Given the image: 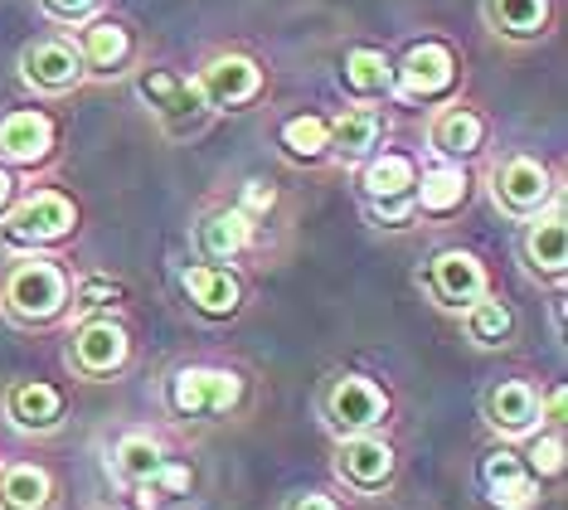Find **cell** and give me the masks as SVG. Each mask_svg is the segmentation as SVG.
I'll return each instance as SVG.
<instances>
[{
    "mask_svg": "<svg viewBox=\"0 0 568 510\" xmlns=\"http://www.w3.org/2000/svg\"><path fill=\"white\" fill-rule=\"evenodd\" d=\"M257 83H263V73H257L253 59L224 54V59H214L210 69L200 73L195 88H200L204 102H214V108H239V102H248L257 93Z\"/></svg>",
    "mask_w": 568,
    "mask_h": 510,
    "instance_id": "obj_4",
    "label": "cell"
},
{
    "mask_svg": "<svg viewBox=\"0 0 568 510\" xmlns=\"http://www.w3.org/2000/svg\"><path fill=\"white\" fill-rule=\"evenodd\" d=\"M490 16H496V24L510 34H535L539 24H545L549 6L545 0H490Z\"/></svg>",
    "mask_w": 568,
    "mask_h": 510,
    "instance_id": "obj_27",
    "label": "cell"
},
{
    "mask_svg": "<svg viewBox=\"0 0 568 510\" xmlns=\"http://www.w3.org/2000/svg\"><path fill=\"white\" fill-rule=\"evenodd\" d=\"M49 147H54V127L44 112H10L0 122V151L10 161H40Z\"/></svg>",
    "mask_w": 568,
    "mask_h": 510,
    "instance_id": "obj_13",
    "label": "cell"
},
{
    "mask_svg": "<svg viewBox=\"0 0 568 510\" xmlns=\"http://www.w3.org/2000/svg\"><path fill=\"white\" fill-rule=\"evenodd\" d=\"M496 200L510 209V214H529L549 200V170L529 156H515L496 170Z\"/></svg>",
    "mask_w": 568,
    "mask_h": 510,
    "instance_id": "obj_8",
    "label": "cell"
},
{
    "mask_svg": "<svg viewBox=\"0 0 568 510\" xmlns=\"http://www.w3.org/2000/svg\"><path fill=\"white\" fill-rule=\"evenodd\" d=\"M69 297V282L54 263H20L6 282V302L24 321H49Z\"/></svg>",
    "mask_w": 568,
    "mask_h": 510,
    "instance_id": "obj_1",
    "label": "cell"
},
{
    "mask_svg": "<svg viewBox=\"0 0 568 510\" xmlns=\"http://www.w3.org/2000/svg\"><path fill=\"white\" fill-rule=\"evenodd\" d=\"M6 204H10V176L0 170V209H6Z\"/></svg>",
    "mask_w": 568,
    "mask_h": 510,
    "instance_id": "obj_38",
    "label": "cell"
},
{
    "mask_svg": "<svg viewBox=\"0 0 568 510\" xmlns=\"http://www.w3.org/2000/svg\"><path fill=\"white\" fill-rule=\"evenodd\" d=\"M529 258H535V268H545V272H564V263H568V233H564V214H559V209L529 224Z\"/></svg>",
    "mask_w": 568,
    "mask_h": 510,
    "instance_id": "obj_20",
    "label": "cell"
},
{
    "mask_svg": "<svg viewBox=\"0 0 568 510\" xmlns=\"http://www.w3.org/2000/svg\"><path fill=\"white\" fill-rule=\"evenodd\" d=\"M564 467V442L559 438H545V442H535V448H529V477H554Z\"/></svg>",
    "mask_w": 568,
    "mask_h": 510,
    "instance_id": "obj_31",
    "label": "cell"
},
{
    "mask_svg": "<svg viewBox=\"0 0 568 510\" xmlns=\"http://www.w3.org/2000/svg\"><path fill=\"white\" fill-rule=\"evenodd\" d=\"M282 141H287L292 156H321L326 151V122L321 117H292L282 127Z\"/></svg>",
    "mask_w": 568,
    "mask_h": 510,
    "instance_id": "obj_30",
    "label": "cell"
},
{
    "mask_svg": "<svg viewBox=\"0 0 568 510\" xmlns=\"http://www.w3.org/2000/svg\"><path fill=\"white\" fill-rule=\"evenodd\" d=\"M564 409H568V394L564 389H554L549 394V423H564Z\"/></svg>",
    "mask_w": 568,
    "mask_h": 510,
    "instance_id": "obj_36",
    "label": "cell"
},
{
    "mask_svg": "<svg viewBox=\"0 0 568 510\" xmlns=\"http://www.w3.org/2000/svg\"><path fill=\"white\" fill-rule=\"evenodd\" d=\"M165 467V457H161V442L156 438H146V433H132V438H122V448H118V472L122 477H132L146 487L151 477H156Z\"/></svg>",
    "mask_w": 568,
    "mask_h": 510,
    "instance_id": "obj_24",
    "label": "cell"
},
{
    "mask_svg": "<svg viewBox=\"0 0 568 510\" xmlns=\"http://www.w3.org/2000/svg\"><path fill=\"white\" fill-rule=\"evenodd\" d=\"M433 292L443 297L447 307H471L486 297V272L471 253L462 248H447V253L433 258Z\"/></svg>",
    "mask_w": 568,
    "mask_h": 510,
    "instance_id": "obj_6",
    "label": "cell"
},
{
    "mask_svg": "<svg viewBox=\"0 0 568 510\" xmlns=\"http://www.w3.org/2000/svg\"><path fill=\"white\" fill-rule=\"evenodd\" d=\"M292 510H335V506L326 501V496H302V501H296Z\"/></svg>",
    "mask_w": 568,
    "mask_h": 510,
    "instance_id": "obj_37",
    "label": "cell"
},
{
    "mask_svg": "<svg viewBox=\"0 0 568 510\" xmlns=\"http://www.w3.org/2000/svg\"><path fill=\"white\" fill-rule=\"evenodd\" d=\"M467 331H471V340H481V346H500L510 331V311L481 297V302H471V311H467Z\"/></svg>",
    "mask_w": 568,
    "mask_h": 510,
    "instance_id": "obj_29",
    "label": "cell"
},
{
    "mask_svg": "<svg viewBox=\"0 0 568 510\" xmlns=\"http://www.w3.org/2000/svg\"><path fill=\"white\" fill-rule=\"evenodd\" d=\"M326 137L335 141L341 156H365L374 147V137H379V117L369 108H355V112H345L341 122H335V132H326Z\"/></svg>",
    "mask_w": 568,
    "mask_h": 510,
    "instance_id": "obj_26",
    "label": "cell"
},
{
    "mask_svg": "<svg viewBox=\"0 0 568 510\" xmlns=\"http://www.w3.org/2000/svg\"><path fill=\"white\" fill-rule=\"evenodd\" d=\"M20 69H24V78H30V83H40V88H73L79 83V49H69V44H54V39H49V44H30L20 54Z\"/></svg>",
    "mask_w": 568,
    "mask_h": 510,
    "instance_id": "obj_11",
    "label": "cell"
},
{
    "mask_svg": "<svg viewBox=\"0 0 568 510\" xmlns=\"http://www.w3.org/2000/svg\"><path fill=\"white\" fill-rule=\"evenodd\" d=\"M243 384L229 370H180L175 374V409L180 413H229Z\"/></svg>",
    "mask_w": 568,
    "mask_h": 510,
    "instance_id": "obj_3",
    "label": "cell"
},
{
    "mask_svg": "<svg viewBox=\"0 0 568 510\" xmlns=\"http://www.w3.org/2000/svg\"><path fill=\"white\" fill-rule=\"evenodd\" d=\"M73 360L88 374H112L126 360V331L118 321H88L73 336Z\"/></svg>",
    "mask_w": 568,
    "mask_h": 510,
    "instance_id": "obj_9",
    "label": "cell"
},
{
    "mask_svg": "<svg viewBox=\"0 0 568 510\" xmlns=\"http://www.w3.org/2000/svg\"><path fill=\"white\" fill-rule=\"evenodd\" d=\"M535 418H539V399L520 379H510V384H500L496 394H490V423H496L500 433H529Z\"/></svg>",
    "mask_w": 568,
    "mask_h": 510,
    "instance_id": "obj_15",
    "label": "cell"
},
{
    "mask_svg": "<svg viewBox=\"0 0 568 510\" xmlns=\"http://www.w3.org/2000/svg\"><path fill=\"white\" fill-rule=\"evenodd\" d=\"M59 409H63L59 389L40 384V379H34V384H20L16 394H10V413H16V423H24V428H54Z\"/></svg>",
    "mask_w": 568,
    "mask_h": 510,
    "instance_id": "obj_19",
    "label": "cell"
},
{
    "mask_svg": "<svg viewBox=\"0 0 568 510\" xmlns=\"http://www.w3.org/2000/svg\"><path fill=\"white\" fill-rule=\"evenodd\" d=\"M126 49H132V39H126V30L118 20H98L83 30V54L98 63V69H112V63L126 59Z\"/></svg>",
    "mask_w": 568,
    "mask_h": 510,
    "instance_id": "obj_25",
    "label": "cell"
},
{
    "mask_svg": "<svg viewBox=\"0 0 568 510\" xmlns=\"http://www.w3.org/2000/svg\"><path fill=\"white\" fill-rule=\"evenodd\" d=\"M462 200H467V176L457 166H433L423 170V186H418V204L428 214H452Z\"/></svg>",
    "mask_w": 568,
    "mask_h": 510,
    "instance_id": "obj_17",
    "label": "cell"
},
{
    "mask_svg": "<svg viewBox=\"0 0 568 510\" xmlns=\"http://www.w3.org/2000/svg\"><path fill=\"white\" fill-rule=\"evenodd\" d=\"M394 472V452H389V442H379V438H365V433H355L351 442L341 448V477L345 481H355V487H384Z\"/></svg>",
    "mask_w": 568,
    "mask_h": 510,
    "instance_id": "obj_12",
    "label": "cell"
},
{
    "mask_svg": "<svg viewBox=\"0 0 568 510\" xmlns=\"http://www.w3.org/2000/svg\"><path fill=\"white\" fill-rule=\"evenodd\" d=\"M69 229H73V204L63 200V194H49V190L16 204V214H10V224H6V233L16 243H54Z\"/></svg>",
    "mask_w": 568,
    "mask_h": 510,
    "instance_id": "obj_2",
    "label": "cell"
},
{
    "mask_svg": "<svg viewBox=\"0 0 568 510\" xmlns=\"http://www.w3.org/2000/svg\"><path fill=\"white\" fill-rule=\"evenodd\" d=\"M253 239V219L243 214V209H229V214H214L210 224L200 229V248L210 258H229V253H239L243 243Z\"/></svg>",
    "mask_w": 568,
    "mask_h": 510,
    "instance_id": "obj_21",
    "label": "cell"
},
{
    "mask_svg": "<svg viewBox=\"0 0 568 510\" xmlns=\"http://www.w3.org/2000/svg\"><path fill=\"white\" fill-rule=\"evenodd\" d=\"M433 147L437 151H447V156H467L481 147V117L476 112H443L437 117V127H433Z\"/></svg>",
    "mask_w": 568,
    "mask_h": 510,
    "instance_id": "obj_23",
    "label": "cell"
},
{
    "mask_svg": "<svg viewBox=\"0 0 568 510\" xmlns=\"http://www.w3.org/2000/svg\"><path fill=\"white\" fill-rule=\"evenodd\" d=\"M413 186H418V176H413L408 156H379V161H369V170H365L369 200H398V194H408Z\"/></svg>",
    "mask_w": 568,
    "mask_h": 510,
    "instance_id": "obj_22",
    "label": "cell"
},
{
    "mask_svg": "<svg viewBox=\"0 0 568 510\" xmlns=\"http://www.w3.org/2000/svg\"><path fill=\"white\" fill-rule=\"evenodd\" d=\"M457 78V59L443 44H418L408 49L404 69H398V93L404 98H437Z\"/></svg>",
    "mask_w": 568,
    "mask_h": 510,
    "instance_id": "obj_7",
    "label": "cell"
},
{
    "mask_svg": "<svg viewBox=\"0 0 568 510\" xmlns=\"http://www.w3.org/2000/svg\"><path fill=\"white\" fill-rule=\"evenodd\" d=\"M141 98H146L156 112H165V117H185V112H195L200 102H204V98H200V88L190 83V78L165 73V69H156V73L141 78Z\"/></svg>",
    "mask_w": 568,
    "mask_h": 510,
    "instance_id": "obj_16",
    "label": "cell"
},
{
    "mask_svg": "<svg viewBox=\"0 0 568 510\" xmlns=\"http://www.w3.org/2000/svg\"><path fill=\"white\" fill-rule=\"evenodd\" d=\"M185 487H190V472H185V467H161V472L146 481V491H171V496H180Z\"/></svg>",
    "mask_w": 568,
    "mask_h": 510,
    "instance_id": "obj_32",
    "label": "cell"
},
{
    "mask_svg": "<svg viewBox=\"0 0 568 510\" xmlns=\"http://www.w3.org/2000/svg\"><path fill=\"white\" fill-rule=\"evenodd\" d=\"M345 83H351L355 93H379V88L389 83V63H384L379 49H355V54L345 59Z\"/></svg>",
    "mask_w": 568,
    "mask_h": 510,
    "instance_id": "obj_28",
    "label": "cell"
},
{
    "mask_svg": "<svg viewBox=\"0 0 568 510\" xmlns=\"http://www.w3.org/2000/svg\"><path fill=\"white\" fill-rule=\"evenodd\" d=\"M0 506L6 510H44L49 506V477L40 467H6V477H0Z\"/></svg>",
    "mask_w": 568,
    "mask_h": 510,
    "instance_id": "obj_18",
    "label": "cell"
},
{
    "mask_svg": "<svg viewBox=\"0 0 568 510\" xmlns=\"http://www.w3.org/2000/svg\"><path fill=\"white\" fill-rule=\"evenodd\" d=\"M486 487H490V501L500 510H529L539 501V481L520 467L515 452H496L486 462Z\"/></svg>",
    "mask_w": 568,
    "mask_h": 510,
    "instance_id": "obj_10",
    "label": "cell"
},
{
    "mask_svg": "<svg viewBox=\"0 0 568 510\" xmlns=\"http://www.w3.org/2000/svg\"><path fill=\"white\" fill-rule=\"evenodd\" d=\"M273 200H277V194H273V186H263V180H253V186H248V194H243V214H263V209H273Z\"/></svg>",
    "mask_w": 568,
    "mask_h": 510,
    "instance_id": "obj_33",
    "label": "cell"
},
{
    "mask_svg": "<svg viewBox=\"0 0 568 510\" xmlns=\"http://www.w3.org/2000/svg\"><path fill=\"white\" fill-rule=\"evenodd\" d=\"M326 409H331V418H335V428H345V433H365V428L379 423L389 403H384V394L369 384V379L345 374V379H335Z\"/></svg>",
    "mask_w": 568,
    "mask_h": 510,
    "instance_id": "obj_5",
    "label": "cell"
},
{
    "mask_svg": "<svg viewBox=\"0 0 568 510\" xmlns=\"http://www.w3.org/2000/svg\"><path fill=\"white\" fill-rule=\"evenodd\" d=\"M44 10H54V16L73 20V16H88V10H93V0H44Z\"/></svg>",
    "mask_w": 568,
    "mask_h": 510,
    "instance_id": "obj_35",
    "label": "cell"
},
{
    "mask_svg": "<svg viewBox=\"0 0 568 510\" xmlns=\"http://www.w3.org/2000/svg\"><path fill=\"white\" fill-rule=\"evenodd\" d=\"M185 292H190V302L200 311H210V317H229V311L239 307V282L229 278L224 268H210V263L185 272Z\"/></svg>",
    "mask_w": 568,
    "mask_h": 510,
    "instance_id": "obj_14",
    "label": "cell"
},
{
    "mask_svg": "<svg viewBox=\"0 0 568 510\" xmlns=\"http://www.w3.org/2000/svg\"><path fill=\"white\" fill-rule=\"evenodd\" d=\"M83 307H108L112 302V297H118V287H112V282H102V278H93V282H83Z\"/></svg>",
    "mask_w": 568,
    "mask_h": 510,
    "instance_id": "obj_34",
    "label": "cell"
}]
</instances>
